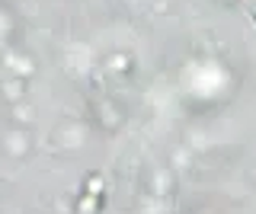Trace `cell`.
Wrapping results in <instances>:
<instances>
[{
	"label": "cell",
	"mask_w": 256,
	"mask_h": 214,
	"mask_svg": "<svg viewBox=\"0 0 256 214\" xmlns=\"http://www.w3.org/2000/svg\"><path fill=\"white\" fill-rule=\"evenodd\" d=\"M250 19H253V22H256V6H253V10H250Z\"/></svg>",
	"instance_id": "obj_1"
}]
</instances>
